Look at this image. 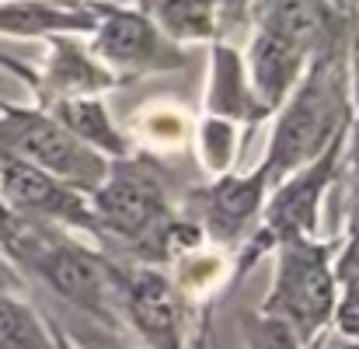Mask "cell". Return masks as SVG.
Wrapping results in <instances>:
<instances>
[{
    "mask_svg": "<svg viewBox=\"0 0 359 349\" xmlns=\"http://www.w3.org/2000/svg\"><path fill=\"white\" fill-rule=\"evenodd\" d=\"M251 11L262 32L283 35L311 53L325 39V18H328L325 0H251Z\"/></svg>",
    "mask_w": 359,
    "mask_h": 349,
    "instance_id": "4fadbf2b",
    "label": "cell"
},
{
    "mask_svg": "<svg viewBox=\"0 0 359 349\" xmlns=\"http://www.w3.org/2000/svg\"><path fill=\"white\" fill-rule=\"evenodd\" d=\"M95 53L109 67L126 74L143 70H171L182 67V49L140 11H119V7H98L95 11Z\"/></svg>",
    "mask_w": 359,
    "mask_h": 349,
    "instance_id": "9c48e42d",
    "label": "cell"
},
{
    "mask_svg": "<svg viewBox=\"0 0 359 349\" xmlns=\"http://www.w3.org/2000/svg\"><path fill=\"white\" fill-rule=\"evenodd\" d=\"M307 56H311V49H304V46H297L283 35H272V32H262V28L255 32V42H251V95H255L262 112H272L290 98V91L304 77Z\"/></svg>",
    "mask_w": 359,
    "mask_h": 349,
    "instance_id": "30bf717a",
    "label": "cell"
},
{
    "mask_svg": "<svg viewBox=\"0 0 359 349\" xmlns=\"http://www.w3.org/2000/svg\"><path fill=\"white\" fill-rule=\"evenodd\" d=\"M0 349H56L49 318L14 294H0Z\"/></svg>",
    "mask_w": 359,
    "mask_h": 349,
    "instance_id": "ac0fdd59",
    "label": "cell"
},
{
    "mask_svg": "<svg viewBox=\"0 0 359 349\" xmlns=\"http://www.w3.org/2000/svg\"><path fill=\"white\" fill-rule=\"evenodd\" d=\"M335 318L332 325L359 343V220H349V241L335 262Z\"/></svg>",
    "mask_w": 359,
    "mask_h": 349,
    "instance_id": "e0dca14e",
    "label": "cell"
},
{
    "mask_svg": "<svg viewBox=\"0 0 359 349\" xmlns=\"http://www.w3.org/2000/svg\"><path fill=\"white\" fill-rule=\"evenodd\" d=\"M251 349H304V346L279 322H272V318L262 315V322L251 329Z\"/></svg>",
    "mask_w": 359,
    "mask_h": 349,
    "instance_id": "44dd1931",
    "label": "cell"
},
{
    "mask_svg": "<svg viewBox=\"0 0 359 349\" xmlns=\"http://www.w3.org/2000/svg\"><path fill=\"white\" fill-rule=\"evenodd\" d=\"M49 329H53V339H56V349H74V346H70V339L63 336V329H60V325H56L53 318H49Z\"/></svg>",
    "mask_w": 359,
    "mask_h": 349,
    "instance_id": "484cf974",
    "label": "cell"
},
{
    "mask_svg": "<svg viewBox=\"0 0 359 349\" xmlns=\"http://www.w3.org/2000/svg\"><path fill=\"white\" fill-rule=\"evenodd\" d=\"M0 192L7 206L25 220V224H42V228H81L91 231V203L84 192L74 185L60 182L56 175L18 161L11 154H0Z\"/></svg>",
    "mask_w": 359,
    "mask_h": 349,
    "instance_id": "ba28073f",
    "label": "cell"
},
{
    "mask_svg": "<svg viewBox=\"0 0 359 349\" xmlns=\"http://www.w3.org/2000/svg\"><path fill=\"white\" fill-rule=\"evenodd\" d=\"M112 81L116 77L102 63H95L84 49H77L67 39H53V60L46 70V84L56 91V102L60 98H88L91 91L112 88Z\"/></svg>",
    "mask_w": 359,
    "mask_h": 349,
    "instance_id": "9a60e30c",
    "label": "cell"
},
{
    "mask_svg": "<svg viewBox=\"0 0 359 349\" xmlns=\"http://www.w3.org/2000/svg\"><path fill=\"white\" fill-rule=\"evenodd\" d=\"M325 4H332V7H346V11H356L359 0H325Z\"/></svg>",
    "mask_w": 359,
    "mask_h": 349,
    "instance_id": "4316f807",
    "label": "cell"
},
{
    "mask_svg": "<svg viewBox=\"0 0 359 349\" xmlns=\"http://www.w3.org/2000/svg\"><path fill=\"white\" fill-rule=\"evenodd\" d=\"M346 147H349V220H359V126H349V136H346Z\"/></svg>",
    "mask_w": 359,
    "mask_h": 349,
    "instance_id": "7402d4cb",
    "label": "cell"
},
{
    "mask_svg": "<svg viewBox=\"0 0 359 349\" xmlns=\"http://www.w3.org/2000/svg\"><path fill=\"white\" fill-rule=\"evenodd\" d=\"M203 136H206V161L217 171H224L231 164V154H234V129L227 122H220V119H210Z\"/></svg>",
    "mask_w": 359,
    "mask_h": 349,
    "instance_id": "ffe728a7",
    "label": "cell"
},
{
    "mask_svg": "<svg viewBox=\"0 0 359 349\" xmlns=\"http://www.w3.org/2000/svg\"><path fill=\"white\" fill-rule=\"evenodd\" d=\"M217 0H157L154 4V25L171 42H203L217 35Z\"/></svg>",
    "mask_w": 359,
    "mask_h": 349,
    "instance_id": "2e32d148",
    "label": "cell"
},
{
    "mask_svg": "<svg viewBox=\"0 0 359 349\" xmlns=\"http://www.w3.org/2000/svg\"><path fill=\"white\" fill-rule=\"evenodd\" d=\"M95 11L56 7L46 0H0L4 35H60V32H95Z\"/></svg>",
    "mask_w": 359,
    "mask_h": 349,
    "instance_id": "7c38bea8",
    "label": "cell"
},
{
    "mask_svg": "<svg viewBox=\"0 0 359 349\" xmlns=\"http://www.w3.org/2000/svg\"><path fill=\"white\" fill-rule=\"evenodd\" d=\"M349 102H353L356 126H359V46H356V53H353V63H349Z\"/></svg>",
    "mask_w": 359,
    "mask_h": 349,
    "instance_id": "d4e9b609",
    "label": "cell"
},
{
    "mask_svg": "<svg viewBox=\"0 0 359 349\" xmlns=\"http://www.w3.org/2000/svg\"><path fill=\"white\" fill-rule=\"evenodd\" d=\"M269 185L272 182L262 164L251 175H224L217 185H210L203 192V224L210 228L213 237L234 241L244 231V224H251L258 217V210L265 206Z\"/></svg>",
    "mask_w": 359,
    "mask_h": 349,
    "instance_id": "8fae6325",
    "label": "cell"
},
{
    "mask_svg": "<svg viewBox=\"0 0 359 349\" xmlns=\"http://www.w3.org/2000/svg\"><path fill=\"white\" fill-rule=\"evenodd\" d=\"M53 322L63 329V336L70 339L74 349H136L133 343L122 339L119 329H109L102 322H91L84 315H74V322H60V318H53Z\"/></svg>",
    "mask_w": 359,
    "mask_h": 349,
    "instance_id": "d6986e66",
    "label": "cell"
},
{
    "mask_svg": "<svg viewBox=\"0 0 359 349\" xmlns=\"http://www.w3.org/2000/svg\"><path fill=\"white\" fill-rule=\"evenodd\" d=\"M136 4H143V7H154V4H157V0H136Z\"/></svg>",
    "mask_w": 359,
    "mask_h": 349,
    "instance_id": "f546056e",
    "label": "cell"
},
{
    "mask_svg": "<svg viewBox=\"0 0 359 349\" xmlns=\"http://www.w3.org/2000/svg\"><path fill=\"white\" fill-rule=\"evenodd\" d=\"M49 116L56 119L70 136H77L84 147L98 150L102 157H116L119 161V157L129 154V143L116 129L109 109L102 102H95V98H60Z\"/></svg>",
    "mask_w": 359,
    "mask_h": 349,
    "instance_id": "5bb4252c",
    "label": "cell"
},
{
    "mask_svg": "<svg viewBox=\"0 0 359 349\" xmlns=\"http://www.w3.org/2000/svg\"><path fill=\"white\" fill-rule=\"evenodd\" d=\"M0 154H11L18 161H28L60 182L74 185L77 192L91 196L105 175H109V157L98 150L84 147L77 136H70L49 112L39 109H18L4 105L0 109Z\"/></svg>",
    "mask_w": 359,
    "mask_h": 349,
    "instance_id": "5b68a950",
    "label": "cell"
},
{
    "mask_svg": "<svg viewBox=\"0 0 359 349\" xmlns=\"http://www.w3.org/2000/svg\"><path fill=\"white\" fill-rule=\"evenodd\" d=\"M279 122L269 143V154L262 161L269 182H279L314 157L328 150L335 136H342L353 126V102H349V67L335 49L318 53L300 77V84L290 91V98L279 105Z\"/></svg>",
    "mask_w": 359,
    "mask_h": 349,
    "instance_id": "6da1fadb",
    "label": "cell"
},
{
    "mask_svg": "<svg viewBox=\"0 0 359 349\" xmlns=\"http://www.w3.org/2000/svg\"><path fill=\"white\" fill-rule=\"evenodd\" d=\"M46 4H56V7H81L84 0H46Z\"/></svg>",
    "mask_w": 359,
    "mask_h": 349,
    "instance_id": "83f0119b",
    "label": "cell"
},
{
    "mask_svg": "<svg viewBox=\"0 0 359 349\" xmlns=\"http://www.w3.org/2000/svg\"><path fill=\"white\" fill-rule=\"evenodd\" d=\"M95 228L140 251H161V237L168 231L171 203L161 175L147 161H126L119 157L109 164L105 182L88 196Z\"/></svg>",
    "mask_w": 359,
    "mask_h": 349,
    "instance_id": "277c9868",
    "label": "cell"
},
{
    "mask_svg": "<svg viewBox=\"0 0 359 349\" xmlns=\"http://www.w3.org/2000/svg\"><path fill=\"white\" fill-rule=\"evenodd\" d=\"M112 290L116 311H122L126 325H133L147 349H185L178 290L157 265H112Z\"/></svg>",
    "mask_w": 359,
    "mask_h": 349,
    "instance_id": "52a82bcc",
    "label": "cell"
},
{
    "mask_svg": "<svg viewBox=\"0 0 359 349\" xmlns=\"http://www.w3.org/2000/svg\"><path fill=\"white\" fill-rule=\"evenodd\" d=\"M21 231H25V220L7 206V199H4V192H0V251H11L14 241L21 237Z\"/></svg>",
    "mask_w": 359,
    "mask_h": 349,
    "instance_id": "603a6c76",
    "label": "cell"
},
{
    "mask_svg": "<svg viewBox=\"0 0 359 349\" xmlns=\"http://www.w3.org/2000/svg\"><path fill=\"white\" fill-rule=\"evenodd\" d=\"M217 4H224V7H244V4H251V0H217Z\"/></svg>",
    "mask_w": 359,
    "mask_h": 349,
    "instance_id": "f1b7e54d",
    "label": "cell"
},
{
    "mask_svg": "<svg viewBox=\"0 0 359 349\" xmlns=\"http://www.w3.org/2000/svg\"><path fill=\"white\" fill-rule=\"evenodd\" d=\"M7 258L18 265L21 276H39L70 311L109 329H122L112 290V262L70 241L60 228L25 224Z\"/></svg>",
    "mask_w": 359,
    "mask_h": 349,
    "instance_id": "7a4b0ae2",
    "label": "cell"
},
{
    "mask_svg": "<svg viewBox=\"0 0 359 349\" xmlns=\"http://www.w3.org/2000/svg\"><path fill=\"white\" fill-rule=\"evenodd\" d=\"M25 287V276L18 272V265L0 251V294H18Z\"/></svg>",
    "mask_w": 359,
    "mask_h": 349,
    "instance_id": "cb8c5ba5",
    "label": "cell"
},
{
    "mask_svg": "<svg viewBox=\"0 0 359 349\" xmlns=\"http://www.w3.org/2000/svg\"><path fill=\"white\" fill-rule=\"evenodd\" d=\"M335 244L318 237H290L276 244V276L265 297V318L279 322L304 349L325 336L335 318Z\"/></svg>",
    "mask_w": 359,
    "mask_h": 349,
    "instance_id": "3957f363",
    "label": "cell"
},
{
    "mask_svg": "<svg viewBox=\"0 0 359 349\" xmlns=\"http://www.w3.org/2000/svg\"><path fill=\"white\" fill-rule=\"evenodd\" d=\"M346 136H349V129L342 136H335L321 157H314L300 171L276 182V192L265 203V224H262V234H258V244H265V241L279 244V241H290V237H314L318 234L321 199H325L332 178L342 168Z\"/></svg>",
    "mask_w": 359,
    "mask_h": 349,
    "instance_id": "8992f818",
    "label": "cell"
},
{
    "mask_svg": "<svg viewBox=\"0 0 359 349\" xmlns=\"http://www.w3.org/2000/svg\"><path fill=\"white\" fill-rule=\"evenodd\" d=\"M346 349H359V343H353V346H346Z\"/></svg>",
    "mask_w": 359,
    "mask_h": 349,
    "instance_id": "4dcf8cb0",
    "label": "cell"
}]
</instances>
